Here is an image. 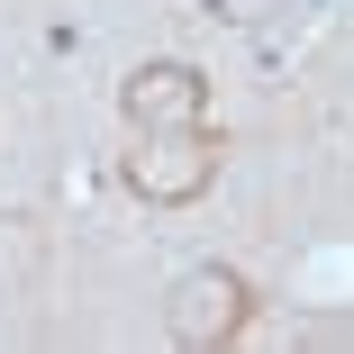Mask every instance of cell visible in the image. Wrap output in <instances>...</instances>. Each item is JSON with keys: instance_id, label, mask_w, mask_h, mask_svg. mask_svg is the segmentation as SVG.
I'll return each mask as SVG.
<instances>
[{"instance_id": "3957f363", "label": "cell", "mask_w": 354, "mask_h": 354, "mask_svg": "<svg viewBox=\"0 0 354 354\" xmlns=\"http://www.w3.org/2000/svg\"><path fill=\"white\" fill-rule=\"evenodd\" d=\"M118 109H127L136 136H155V127H209V73L182 64V55H146L118 82Z\"/></svg>"}, {"instance_id": "7a4b0ae2", "label": "cell", "mask_w": 354, "mask_h": 354, "mask_svg": "<svg viewBox=\"0 0 354 354\" xmlns=\"http://www.w3.org/2000/svg\"><path fill=\"white\" fill-rule=\"evenodd\" d=\"M245 318H254V281L227 272V263H200V272H182L173 291H164V336H173L182 354H218V345H236Z\"/></svg>"}, {"instance_id": "6da1fadb", "label": "cell", "mask_w": 354, "mask_h": 354, "mask_svg": "<svg viewBox=\"0 0 354 354\" xmlns=\"http://www.w3.org/2000/svg\"><path fill=\"white\" fill-rule=\"evenodd\" d=\"M227 146L209 127H155V136H136V155L118 164V182L146 200V209H191L209 182H218Z\"/></svg>"}]
</instances>
